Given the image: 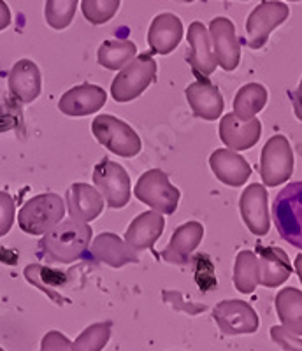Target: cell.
Masks as SVG:
<instances>
[{
  "label": "cell",
  "mask_w": 302,
  "mask_h": 351,
  "mask_svg": "<svg viewBox=\"0 0 302 351\" xmlns=\"http://www.w3.org/2000/svg\"><path fill=\"white\" fill-rule=\"evenodd\" d=\"M90 253L95 260L106 263L109 267L119 269L128 263L139 262V255L132 252L130 246L125 243L119 236L113 234V232H104L95 239H92L90 244Z\"/></svg>",
  "instance_id": "7402d4cb"
},
{
  "label": "cell",
  "mask_w": 302,
  "mask_h": 351,
  "mask_svg": "<svg viewBox=\"0 0 302 351\" xmlns=\"http://www.w3.org/2000/svg\"><path fill=\"white\" fill-rule=\"evenodd\" d=\"M80 0H46L44 18L55 30H64L72 23Z\"/></svg>",
  "instance_id": "f546056e"
},
{
  "label": "cell",
  "mask_w": 302,
  "mask_h": 351,
  "mask_svg": "<svg viewBox=\"0 0 302 351\" xmlns=\"http://www.w3.org/2000/svg\"><path fill=\"white\" fill-rule=\"evenodd\" d=\"M92 134L104 148L124 158H134L143 148L137 132L113 114L95 116V120L92 121Z\"/></svg>",
  "instance_id": "5b68a950"
},
{
  "label": "cell",
  "mask_w": 302,
  "mask_h": 351,
  "mask_svg": "<svg viewBox=\"0 0 302 351\" xmlns=\"http://www.w3.org/2000/svg\"><path fill=\"white\" fill-rule=\"evenodd\" d=\"M270 337L276 341L281 348L288 351H302V341L299 339L297 335L290 334L283 327H272L270 328Z\"/></svg>",
  "instance_id": "836d02e7"
},
{
  "label": "cell",
  "mask_w": 302,
  "mask_h": 351,
  "mask_svg": "<svg viewBox=\"0 0 302 351\" xmlns=\"http://www.w3.org/2000/svg\"><path fill=\"white\" fill-rule=\"evenodd\" d=\"M121 0H81V12L88 23L104 25L118 12Z\"/></svg>",
  "instance_id": "4dcf8cb0"
},
{
  "label": "cell",
  "mask_w": 302,
  "mask_h": 351,
  "mask_svg": "<svg viewBox=\"0 0 302 351\" xmlns=\"http://www.w3.org/2000/svg\"><path fill=\"white\" fill-rule=\"evenodd\" d=\"M11 21H12L11 9H9V5L5 4L4 0H0V32L5 30V28L11 25Z\"/></svg>",
  "instance_id": "e575fe53"
},
{
  "label": "cell",
  "mask_w": 302,
  "mask_h": 351,
  "mask_svg": "<svg viewBox=\"0 0 302 351\" xmlns=\"http://www.w3.org/2000/svg\"><path fill=\"white\" fill-rule=\"evenodd\" d=\"M165 228V218L156 211H144L135 216L125 232V243L130 246L132 252L139 255L155 246Z\"/></svg>",
  "instance_id": "e0dca14e"
},
{
  "label": "cell",
  "mask_w": 302,
  "mask_h": 351,
  "mask_svg": "<svg viewBox=\"0 0 302 351\" xmlns=\"http://www.w3.org/2000/svg\"><path fill=\"white\" fill-rule=\"evenodd\" d=\"M65 202L56 193H40L23 204L18 213V225L28 236H44L64 221Z\"/></svg>",
  "instance_id": "7a4b0ae2"
},
{
  "label": "cell",
  "mask_w": 302,
  "mask_h": 351,
  "mask_svg": "<svg viewBox=\"0 0 302 351\" xmlns=\"http://www.w3.org/2000/svg\"><path fill=\"white\" fill-rule=\"evenodd\" d=\"M202 237L204 227L199 221H187L179 225L169 241V246L163 252V258L174 263L185 262L199 247Z\"/></svg>",
  "instance_id": "cb8c5ba5"
},
{
  "label": "cell",
  "mask_w": 302,
  "mask_h": 351,
  "mask_svg": "<svg viewBox=\"0 0 302 351\" xmlns=\"http://www.w3.org/2000/svg\"><path fill=\"white\" fill-rule=\"evenodd\" d=\"M69 216L81 223H90L104 211V197L95 186L88 183H74L65 195Z\"/></svg>",
  "instance_id": "2e32d148"
},
{
  "label": "cell",
  "mask_w": 302,
  "mask_h": 351,
  "mask_svg": "<svg viewBox=\"0 0 302 351\" xmlns=\"http://www.w3.org/2000/svg\"><path fill=\"white\" fill-rule=\"evenodd\" d=\"M134 195L139 202L151 208V211L160 215H172L181 199V192L172 186L167 174L160 169H150L141 176L135 183Z\"/></svg>",
  "instance_id": "8992f818"
},
{
  "label": "cell",
  "mask_w": 302,
  "mask_h": 351,
  "mask_svg": "<svg viewBox=\"0 0 302 351\" xmlns=\"http://www.w3.org/2000/svg\"><path fill=\"white\" fill-rule=\"evenodd\" d=\"M156 77V62L148 53H141L116 74L111 97L116 102H132L146 92Z\"/></svg>",
  "instance_id": "277c9868"
},
{
  "label": "cell",
  "mask_w": 302,
  "mask_h": 351,
  "mask_svg": "<svg viewBox=\"0 0 302 351\" xmlns=\"http://www.w3.org/2000/svg\"><path fill=\"white\" fill-rule=\"evenodd\" d=\"M294 172V152L285 136H272L260 155V178L266 186H279L290 180Z\"/></svg>",
  "instance_id": "52a82bcc"
},
{
  "label": "cell",
  "mask_w": 302,
  "mask_h": 351,
  "mask_svg": "<svg viewBox=\"0 0 302 351\" xmlns=\"http://www.w3.org/2000/svg\"><path fill=\"white\" fill-rule=\"evenodd\" d=\"M213 318L225 335L255 334L259 330L260 319L257 311L244 300H222L213 309Z\"/></svg>",
  "instance_id": "30bf717a"
},
{
  "label": "cell",
  "mask_w": 302,
  "mask_h": 351,
  "mask_svg": "<svg viewBox=\"0 0 302 351\" xmlns=\"http://www.w3.org/2000/svg\"><path fill=\"white\" fill-rule=\"evenodd\" d=\"M294 265H295V272H297L299 280H301V285H302V253H299V255L295 256Z\"/></svg>",
  "instance_id": "8d00e7d4"
},
{
  "label": "cell",
  "mask_w": 302,
  "mask_h": 351,
  "mask_svg": "<svg viewBox=\"0 0 302 351\" xmlns=\"http://www.w3.org/2000/svg\"><path fill=\"white\" fill-rule=\"evenodd\" d=\"M257 256L260 263V285L278 288L292 276V263L285 250L276 246H259Z\"/></svg>",
  "instance_id": "603a6c76"
},
{
  "label": "cell",
  "mask_w": 302,
  "mask_h": 351,
  "mask_svg": "<svg viewBox=\"0 0 302 351\" xmlns=\"http://www.w3.org/2000/svg\"><path fill=\"white\" fill-rule=\"evenodd\" d=\"M183 39V23L172 12L153 18L148 28V44L156 55H171Z\"/></svg>",
  "instance_id": "d6986e66"
},
{
  "label": "cell",
  "mask_w": 302,
  "mask_h": 351,
  "mask_svg": "<svg viewBox=\"0 0 302 351\" xmlns=\"http://www.w3.org/2000/svg\"><path fill=\"white\" fill-rule=\"evenodd\" d=\"M209 167L216 180L232 188L243 186L251 176V165L246 158L229 148H220L211 153Z\"/></svg>",
  "instance_id": "ac0fdd59"
},
{
  "label": "cell",
  "mask_w": 302,
  "mask_h": 351,
  "mask_svg": "<svg viewBox=\"0 0 302 351\" xmlns=\"http://www.w3.org/2000/svg\"><path fill=\"white\" fill-rule=\"evenodd\" d=\"M8 84L9 92L14 99L20 100L21 104H30L40 95V90H43V77H40L39 67L32 60L21 58L12 65Z\"/></svg>",
  "instance_id": "44dd1931"
},
{
  "label": "cell",
  "mask_w": 302,
  "mask_h": 351,
  "mask_svg": "<svg viewBox=\"0 0 302 351\" xmlns=\"http://www.w3.org/2000/svg\"><path fill=\"white\" fill-rule=\"evenodd\" d=\"M40 351H43V350H40Z\"/></svg>",
  "instance_id": "b9f144b4"
},
{
  "label": "cell",
  "mask_w": 302,
  "mask_h": 351,
  "mask_svg": "<svg viewBox=\"0 0 302 351\" xmlns=\"http://www.w3.org/2000/svg\"><path fill=\"white\" fill-rule=\"evenodd\" d=\"M43 351H72V341L67 339L62 332L49 330L40 341Z\"/></svg>",
  "instance_id": "d6a6232c"
},
{
  "label": "cell",
  "mask_w": 302,
  "mask_h": 351,
  "mask_svg": "<svg viewBox=\"0 0 302 351\" xmlns=\"http://www.w3.org/2000/svg\"><path fill=\"white\" fill-rule=\"evenodd\" d=\"M244 2H246V0H244Z\"/></svg>",
  "instance_id": "60d3db41"
},
{
  "label": "cell",
  "mask_w": 302,
  "mask_h": 351,
  "mask_svg": "<svg viewBox=\"0 0 302 351\" xmlns=\"http://www.w3.org/2000/svg\"><path fill=\"white\" fill-rule=\"evenodd\" d=\"M269 99L267 88L260 83H248L239 88L234 97V114L241 120H251L264 111Z\"/></svg>",
  "instance_id": "83f0119b"
},
{
  "label": "cell",
  "mask_w": 302,
  "mask_h": 351,
  "mask_svg": "<svg viewBox=\"0 0 302 351\" xmlns=\"http://www.w3.org/2000/svg\"><path fill=\"white\" fill-rule=\"evenodd\" d=\"M218 136L222 143L232 152H244L253 148L262 136V123L257 118L241 120L234 112L222 116L218 127Z\"/></svg>",
  "instance_id": "4fadbf2b"
},
{
  "label": "cell",
  "mask_w": 302,
  "mask_h": 351,
  "mask_svg": "<svg viewBox=\"0 0 302 351\" xmlns=\"http://www.w3.org/2000/svg\"><path fill=\"white\" fill-rule=\"evenodd\" d=\"M178 2H185V4H190V2H194V0H178Z\"/></svg>",
  "instance_id": "74e56055"
},
{
  "label": "cell",
  "mask_w": 302,
  "mask_h": 351,
  "mask_svg": "<svg viewBox=\"0 0 302 351\" xmlns=\"http://www.w3.org/2000/svg\"><path fill=\"white\" fill-rule=\"evenodd\" d=\"M187 40L190 44L191 71L199 77L211 76L218 67V62H216L213 46H211L209 30L200 21H194L188 27Z\"/></svg>",
  "instance_id": "ffe728a7"
},
{
  "label": "cell",
  "mask_w": 302,
  "mask_h": 351,
  "mask_svg": "<svg viewBox=\"0 0 302 351\" xmlns=\"http://www.w3.org/2000/svg\"><path fill=\"white\" fill-rule=\"evenodd\" d=\"M0 351H4V350H2V348H0Z\"/></svg>",
  "instance_id": "ab89813d"
},
{
  "label": "cell",
  "mask_w": 302,
  "mask_h": 351,
  "mask_svg": "<svg viewBox=\"0 0 302 351\" xmlns=\"http://www.w3.org/2000/svg\"><path fill=\"white\" fill-rule=\"evenodd\" d=\"M92 180L109 208L121 209L127 206L132 188L130 176L125 171L124 165L111 162L109 158H102L93 167Z\"/></svg>",
  "instance_id": "ba28073f"
},
{
  "label": "cell",
  "mask_w": 302,
  "mask_h": 351,
  "mask_svg": "<svg viewBox=\"0 0 302 351\" xmlns=\"http://www.w3.org/2000/svg\"><path fill=\"white\" fill-rule=\"evenodd\" d=\"M16 218V204L8 192H0V237L11 232Z\"/></svg>",
  "instance_id": "1f68e13d"
},
{
  "label": "cell",
  "mask_w": 302,
  "mask_h": 351,
  "mask_svg": "<svg viewBox=\"0 0 302 351\" xmlns=\"http://www.w3.org/2000/svg\"><path fill=\"white\" fill-rule=\"evenodd\" d=\"M188 104H190L191 112L197 118L206 121H215L222 116L225 100L218 88L211 83L207 77H199L191 84H188L185 90Z\"/></svg>",
  "instance_id": "9a60e30c"
},
{
  "label": "cell",
  "mask_w": 302,
  "mask_h": 351,
  "mask_svg": "<svg viewBox=\"0 0 302 351\" xmlns=\"http://www.w3.org/2000/svg\"><path fill=\"white\" fill-rule=\"evenodd\" d=\"M290 14L288 5L278 0H264L260 2L246 20V44L251 49L264 48L269 40L270 32L283 25Z\"/></svg>",
  "instance_id": "9c48e42d"
},
{
  "label": "cell",
  "mask_w": 302,
  "mask_h": 351,
  "mask_svg": "<svg viewBox=\"0 0 302 351\" xmlns=\"http://www.w3.org/2000/svg\"><path fill=\"white\" fill-rule=\"evenodd\" d=\"M111 339V324L100 322L84 328L72 343V351H102Z\"/></svg>",
  "instance_id": "f1b7e54d"
},
{
  "label": "cell",
  "mask_w": 302,
  "mask_h": 351,
  "mask_svg": "<svg viewBox=\"0 0 302 351\" xmlns=\"http://www.w3.org/2000/svg\"><path fill=\"white\" fill-rule=\"evenodd\" d=\"M276 313L281 322V327L290 334L302 335V291L299 288L288 287L278 291L276 295Z\"/></svg>",
  "instance_id": "d4e9b609"
},
{
  "label": "cell",
  "mask_w": 302,
  "mask_h": 351,
  "mask_svg": "<svg viewBox=\"0 0 302 351\" xmlns=\"http://www.w3.org/2000/svg\"><path fill=\"white\" fill-rule=\"evenodd\" d=\"M260 285V263L257 253L243 250L235 256L234 263V287L235 290L250 295Z\"/></svg>",
  "instance_id": "4316f807"
},
{
  "label": "cell",
  "mask_w": 302,
  "mask_h": 351,
  "mask_svg": "<svg viewBox=\"0 0 302 351\" xmlns=\"http://www.w3.org/2000/svg\"><path fill=\"white\" fill-rule=\"evenodd\" d=\"M108 93L99 84L83 83L71 88L62 95L58 109L67 116H90L104 108Z\"/></svg>",
  "instance_id": "5bb4252c"
},
{
  "label": "cell",
  "mask_w": 302,
  "mask_h": 351,
  "mask_svg": "<svg viewBox=\"0 0 302 351\" xmlns=\"http://www.w3.org/2000/svg\"><path fill=\"white\" fill-rule=\"evenodd\" d=\"M207 30L220 67L226 72L235 71L241 62V43L235 34L234 23L225 16H216L215 20H211Z\"/></svg>",
  "instance_id": "8fae6325"
},
{
  "label": "cell",
  "mask_w": 302,
  "mask_h": 351,
  "mask_svg": "<svg viewBox=\"0 0 302 351\" xmlns=\"http://www.w3.org/2000/svg\"><path fill=\"white\" fill-rule=\"evenodd\" d=\"M292 100H294L295 116H297L299 121H302V80H301V83H299L297 90L294 92V95H292Z\"/></svg>",
  "instance_id": "d590c367"
},
{
  "label": "cell",
  "mask_w": 302,
  "mask_h": 351,
  "mask_svg": "<svg viewBox=\"0 0 302 351\" xmlns=\"http://www.w3.org/2000/svg\"><path fill=\"white\" fill-rule=\"evenodd\" d=\"M93 239V230L88 223L69 218L44 234L40 250L49 260L58 263H72L84 255Z\"/></svg>",
  "instance_id": "6da1fadb"
},
{
  "label": "cell",
  "mask_w": 302,
  "mask_h": 351,
  "mask_svg": "<svg viewBox=\"0 0 302 351\" xmlns=\"http://www.w3.org/2000/svg\"><path fill=\"white\" fill-rule=\"evenodd\" d=\"M272 219L279 237L302 250V181L286 184L276 195Z\"/></svg>",
  "instance_id": "3957f363"
},
{
  "label": "cell",
  "mask_w": 302,
  "mask_h": 351,
  "mask_svg": "<svg viewBox=\"0 0 302 351\" xmlns=\"http://www.w3.org/2000/svg\"><path fill=\"white\" fill-rule=\"evenodd\" d=\"M288 2H301V0H288Z\"/></svg>",
  "instance_id": "f35d334b"
},
{
  "label": "cell",
  "mask_w": 302,
  "mask_h": 351,
  "mask_svg": "<svg viewBox=\"0 0 302 351\" xmlns=\"http://www.w3.org/2000/svg\"><path fill=\"white\" fill-rule=\"evenodd\" d=\"M239 211H241V218L251 234L266 236L269 232V193L264 184L251 183L246 190H243L241 199H239Z\"/></svg>",
  "instance_id": "7c38bea8"
},
{
  "label": "cell",
  "mask_w": 302,
  "mask_h": 351,
  "mask_svg": "<svg viewBox=\"0 0 302 351\" xmlns=\"http://www.w3.org/2000/svg\"><path fill=\"white\" fill-rule=\"evenodd\" d=\"M137 56V48L132 40L111 39L104 40L97 53V62L108 71H121L130 60Z\"/></svg>",
  "instance_id": "484cf974"
}]
</instances>
